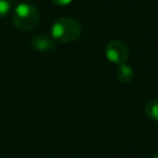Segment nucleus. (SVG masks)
Here are the masks:
<instances>
[{"label": "nucleus", "instance_id": "8", "mask_svg": "<svg viewBox=\"0 0 158 158\" xmlns=\"http://www.w3.org/2000/svg\"><path fill=\"white\" fill-rule=\"evenodd\" d=\"M54 5L60 6V7H63V6H67L72 2L73 0H51Z\"/></svg>", "mask_w": 158, "mask_h": 158}, {"label": "nucleus", "instance_id": "2", "mask_svg": "<svg viewBox=\"0 0 158 158\" xmlns=\"http://www.w3.org/2000/svg\"><path fill=\"white\" fill-rule=\"evenodd\" d=\"M12 22L19 31H31L39 23V11L31 3H20L12 13Z\"/></svg>", "mask_w": 158, "mask_h": 158}, {"label": "nucleus", "instance_id": "5", "mask_svg": "<svg viewBox=\"0 0 158 158\" xmlns=\"http://www.w3.org/2000/svg\"><path fill=\"white\" fill-rule=\"evenodd\" d=\"M116 77L119 81L123 82V84H128L133 79L134 73L130 66L126 65V64H121L118 66L116 70Z\"/></svg>", "mask_w": 158, "mask_h": 158}, {"label": "nucleus", "instance_id": "4", "mask_svg": "<svg viewBox=\"0 0 158 158\" xmlns=\"http://www.w3.org/2000/svg\"><path fill=\"white\" fill-rule=\"evenodd\" d=\"M31 47L37 52L48 53L56 49V41L48 35H36L31 38Z\"/></svg>", "mask_w": 158, "mask_h": 158}, {"label": "nucleus", "instance_id": "6", "mask_svg": "<svg viewBox=\"0 0 158 158\" xmlns=\"http://www.w3.org/2000/svg\"><path fill=\"white\" fill-rule=\"evenodd\" d=\"M145 113L147 117L153 121L158 123V99H152L145 105Z\"/></svg>", "mask_w": 158, "mask_h": 158}, {"label": "nucleus", "instance_id": "3", "mask_svg": "<svg viewBox=\"0 0 158 158\" xmlns=\"http://www.w3.org/2000/svg\"><path fill=\"white\" fill-rule=\"evenodd\" d=\"M105 55L110 62L117 65H121V64H126V62L129 59V50L123 42L113 40L106 44Z\"/></svg>", "mask_w": 158, "mask_h": 158}, {"label": "nucleus", "instance_id": "1", "mask_svg": "<svg viewBox=\"0 0 158 158\" xmlns=\"http://www.w3.org/2000/svg\"><path fill=\"white\" fill-rule=\"evenodd\" d=\"M81 25L74 19L61 18L56 20L51 28V36L56 42L68 44L81 35Z\"/></svg>", "mask_w": 158, "mask_h": 158}, {"label": "nucleus", "instance_id": "9", "mask_svg": "<svg viewBox=\"0 0 158 158\" xmlns=\"http://www.w3.org/2000/svg\"><path fill=\"white\" fill-rule=\"evenodd\" d=\"M153 158H158V154H156V155L153 156Z\"/></svg>", "mask_w": 158, "mask_h": 158}, {"label": "nucleus", "instance_id": "7", "mask_svg": "<svg viewBox=\"0 0 158 158\" xmlns=\"http://www.w3.org/2000/svg\"><path fill=\"white\" fill-rule=\"evenodd\" d=\"M12 8V0H0V19L9 14Z\"/></svg>", "mask_w": 158, "mask_h": 158}]
</instances>
